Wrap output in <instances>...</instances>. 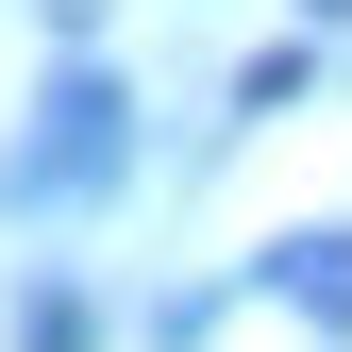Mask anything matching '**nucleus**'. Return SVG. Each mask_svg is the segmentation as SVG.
Listing matches in <instances>:
<instances>
[{"mask_svg":"<svg viewBox=\"0 0 352 352\" xmlns=\"http://www.w3.org/2000/svg\"><path fill=\"white\" fill-rule=\"evenodd\" d=\"M285 302L302 319H352V235H285Z\"/></svg>","mask_w":352,"mask_h":352,"instance_id":"nucleus-1","label":"nucleus"},{"mask_svg":"<svg viewBox=\"0 0 352 352\" xmlns=\"http://www.w3.org/2000/svg\"><path fill=\"white\" fill-rule=\"evenodd\" d=\"M319 17H352V0H319Z\"/></svg>","mask_w":352,"mask_h":352,"instance_id":"nucleus-2","label":"nucleus"}]
</instances>
